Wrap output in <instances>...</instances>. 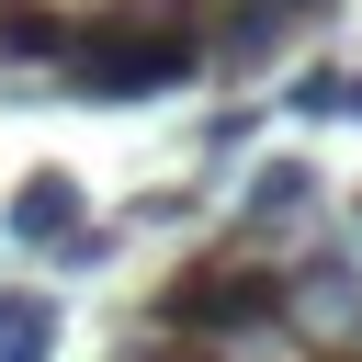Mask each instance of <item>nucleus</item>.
I'll return each instance as SVG.
<instances>
[{
	"label": "nucleus",
	"instance_id": "20e7f679",
	"mask_svg": "<svg viewBox=\"0 0 362 362\" xmlns=\"http://www.w3.org/2000/svg\"><path fill=\"white\" fill-rule=\"evenodd\" d=\"M305 192H317V170H305V158H260V170H249V226H294V215H305Z\"/></svg>",
	"mask_w": 362,
	"mask_h": 362
},
{
	"label": "nucleus",
	"instance_id": "f03ea898",
	"mask_svg": "<svg viewBox=\"0 0 362 362\" xmlns=\"http://www.w3.org/2000/svg\"><path fill=\"white\" fill-rule=\"evenodd\" d=\"M283 317H294V272H272V260H204V272H181V283L158 294V328L192 339V351L260 339V328H283Z\"/></svg>",
	"mask_w": 362,
	"mask_h": 362
},
{
	"label": "nucleus",
	"instance_id": "39448f33",
	"mask_svg": "<svg viewBox=\"0 0 362 362\" xmlns=\"http://www.w3.org/2000/svg\"><path fill=\"white\" fill-rule=\"evenodd\" d=\"M45 351H57V305L34 283H11L0 294V362H45Z\"/></svg>",
	"mask_w": 362,
	"mask_h": 362
},
{
	"label": "nucleus",
	"instance_id": "6e6552de",
	"mask_svg": "<svg viewBox=\"0 0 362 362\" xmlns=\"http://www.w3.org/2000/svg\"><path fill=\"white\" fill-rule=\"evenodd\" d=\"M136 362H204V351H192V339H181V351H136Z\"/></svg>",
	"mask_w": 362,
	"mask_h": 362
},
{
	"label": "nucleus",
	"instance_id": "423d86ee",
	"mask_svg": "<svg viewBox=\"0 0 362 362\" xmlns=\"http://www.w3.org/2000/svg\"><path fill=\"white\" fill-rule=\"evenodd\" d=\"M0 57H23V68H34V57H68V23H57L45 0H0Z\"/></svg>",
	"mask_w": 362,
	"mask_h": 362
},
{
	"label": "nucleus",
	"instance_id": "0eeeda50",
	"mask_svg": "<svg viewBox=\"0 0 362 362\" xmlns=\"http://www.w3.org/2000/svg\"><path fill=\"white\" fill-rule=\"evenodd\" d=\"M283 102H294V113H362V68H305Z\"/></svg>",
	"mask_w": 362,
	"mask_h": 362
},
{
	"label": "nucleus",
	"instance_id": "7ed1b4c3",
	"mask_svg": "<svg viewBox=\"0 0 362 362\" xmlns=\"http://www.w3.org/2000/svg\"><path fill=\"white\" fill-rule=\"evenodd\" d=\"M68 226H79V181H68V170H34V181L0 204V238H23V249H57Z\"/></svg>",
	"mask_w": 362,
	"mask_h": 362
},
{
	"label": "nucleus",
	"instance_id": "1a4fd4ad",
	"mask_svg": "<svg viewBox=\"0 0 362 362\" xmlns=\"http://www.w3.org/2000/svg\"><path fill=\"white\" fill-rule=\"evenodd\" d=\"M283 11H294V0H283Z\"/></svg>",
	"mask_w": 362,
	"mask_h": 362
},
{
	"label": "nucleus",
	"instance_id": "f257e3e1",
	"mask_svg": "<svg viewBox=\"0 0 362 362\" xmlns=\"http://www.w3.org/2000/svg\"><path fill=\"white\" fill-rule=\"evenodd\" d=\"M68 90L79 102H158V90H192L204 79V34L192 23H158V11H113L90 34H68Z\"/></svg>",
	"mask_w": 362,
	"mask_h": 362
}]
</instances>
